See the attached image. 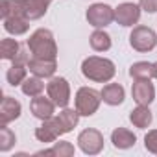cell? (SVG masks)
I'll use <instances>...</instances> for the list:
<instances>
[{"mask_svg": "<svg viewBox=\"0 0 157 157\" xmlns=\"http://www.w3.org/2000/svg\"><path fill=\"white\" fill-rule=\"evenodd\" d=\"M82 74L87 78L89 82H94V83H109L113 78H115V74H117V67L107 57L89 56L82 63Z\"/></svg>", "mask_w": 157, "mask_h": 157, "instance_id": "6da1fadb", "label": "cell"}, {"mask_svg": "<svg viewBox=\"0 0 157 157\" xmlns=\"http://www.w3.org/2000/svg\"><path fill=\"white\" fill-rule=\"evenodd\" d=\"M28 50L32 57H43V59H57V43L54 39V33L46 28L35 30L28 39Z\"/></svg>", "mask_w": 157, "mask_h": 157, "instance_id": "7a4b0ae2", "label": "cell"}, {"mask_svg": "<svg viewBox=\"0 0 157 157\" xmlns=\"http://www.w3.org/2000/svg\"><path fill=\"white\" fill-rule=\"evenodd\" d=\"M102 104V93L93 87H80L74 96V107L82 117H93Z\"/></svg>", "mask_w": 157, "mask_h": 157, "instance_id": "3957f363", "label": "cell"}, {"mask_svg": "<svg viewBox=\"0 0 157 157\" xmlns=\"http://www.w3.org/2000/svg\"><path fill=\"white\" fill-rule=\"evenodd\" d=\"M46 94L57 107H68L72 93H70V83L67 82V78L52 76L46 83Z\"/></svg>", "mask_w": 157, "mask_h": 157, "instance_id": "277c9868", "label": "cell"}, {"mask_svg": "<svg viewBox=\"0 0 157 157\" xmlns=\"http://www.w3.org/2000/svg\"><path fill=\"white\" fill-rule=\"evenodd\" d=\"M129 44L137 52H151L157 46V33L150 26H135L129 33Z\"/></svg>", "mask_w": 157, "mask_h": 157, "instance_id": "5b68a950", "label": "cell"}, {"mask_svg": "<svg viewBox=\"0 0 157 157\" xmlns=\"http://www.w3.org/2000/svg\"><path fill=\"white\" fill-rule=\"evenodd\" d=\"M85 19L93 28H105L115 21V8H111L109 4H104V2H96L87 8Z\"/></svg>", "mask_w": 157, "mask_h": 157, "instance_id": "8992f818", "label": "cell"}, {"mask_svg": "<svg viewBox=\"0 0 157 157\" xmlns=\"http://www.w3.org/2000/svg\"><path fill=\"white\" fill-rule=\"evenodd\" d=\"M78 146L85 155H98L104 150V135L94 128H87L78 135Z\"/></svg>", "mask_w": 157, "mask_h": 157, "instance_id": "52a82bcc", "label": "cell"}, {"mask_svg": "<svg viewBox=\"0 0 157 157\" xmlns=\"http://www.w3.org/2000/svg\"><path fill=\"white\" fill-rule=\"evenodd\" d=\"M61 135H65V129L57 117L43 120V124L39 128H35V139L43 144H54Z\"/></svg>", "mask_w": 157, "mask_h": 157, "instance_id": "ba28073f", "label": "cell"}, {"mask_svg": "<svg viewBox=\"0 0 157 157\" xmlns=\"http://www.w3.org/2000/svg\"><path fill=\"white\" fill-rule=\"evenodd\" d=\"M140 6L135 2H122L115 8V21L124 26V28H131L140 21Z\"/></svg>", "mask_w": 157, "mask_h": 157, "instance_id": "9c48e42d", "label": "cell"}, {"mask_svg": "<svg viewBox=\"0 0 157 157\" xmlns=\"http://www.w3.org/2000/svg\"><path fill=\"white\" fill-rule=\"evenodd\" d=\"M131 96L139 105H150L155 100V87L151 80H135L131 85Z\"/></svg>", "mask_w": 157, "mask_h": 157, "instance_id": "30bf717a", "label": "cell"}, {"mask_svg": "<svg viewBox=\"0 0 157 157\" xmlns=\"http://www.w3.org/2000/svg\"><path fill=\"white\" fill-rule=\"evenodd\" d=\"M56 107H57V105L50 100L48 94H46V96L39 94V96L32 98V102H30V111H32V115H33L37 120H41V122L52 118L54 113H56Z\"/></svg>", "mask_w": 157, "mask_h": 157, "instance_id": "8fae6325", "label": "cell"}, {"mask_svg": "<svg viewBox=\"0 0 157 157\" xmlns=\"http://www.w3.org/2000/svg\"><path fill=\"white\" fill-rule=\"evenodd\" d=\"M28 70L33 76H39L43 80H50L57 70V59H43V57H32L28 61Z\"/></svg>", "mask_w": 157, "mask_h": 157, "instance_id": "7c38bea8", "label": "cell"}, {"mask_svg": "<svg viewBox=\"0 0 157 157\" xmlns=\"http://www.w3.org/2000/svg\"><path fill=\"white\" fill-rule=\"evenodd\" d=\"M22 113V105L13 96H4L0 102V124H10L15 122Z\"/></svg>", "mask_w": 157, "mask_h": 157, "instance_id": "4fadbf2b", "label": "cell"}, {"mask_svg": "<svg viewBox=\"0 0 157 157\" xmlns=\"http://www.w3.org/2000/svg\"><path fill=\"white\" fill-rule=\"evenodd\" d=\"M100 93H102V102L111 107L120 105L126 100V89L120 83H107V85H104V89Z\"/></svg>", "mask_w": 157, "mask_h": 157, "instance_id": "5bb4252c", "label": "cell"}, {"mask_svg": "<svg viewBox=\"0 0 157 157\" xmlns=\"http://www.w3.org/2000/svg\"><path fill=\"white\" fill-rule=\"evenodd\" d=\"M111 142L117 150H129L137 142V135L128 128H117L111 133Z\"/></svg>", "mask_w": 157, "mask_h": 157, "instance_id": "9a60e30c", "label": "cell"}, {"mask_svg": "<svg viewBox=\"0 0 157 157\" xmlns=\"http://www.w3.org/2000/svg\"><path fill=\"white\" fill-rule=\"evenodd\" d=\"M129 122L139 129L150 128V124L153 122V115L150 111V105H139L137 104V107L131 109V113H129Z\"/></svg>", "mask_w": 157, "mask_h": 157, "instance_id": "2e32d148", "label": "cell"}, {"mask_svg": "<svg viewBox=\"0 0 157 157\" xmlns=\"http://www.w3.org/2000/svg\"><path fill=\"white\" fill-rule=\"evenodd\" d=\"M24 10H26V0H2L0 2V17H2V21L11 19V17H26Z\"/></svg>", "mask_w": 157, "mask_h": 157, "instance_id": "e0dca14e", "label": "cell"}, {"mask_svg": "<svg viewBox=\"0 0 157 157\" xmlns=\"http://www.w3.org/2000/svg\"><path fill=\"white\" fill-rule=\"evenodd\" d=\"M129 76L133 80H155V65L150 61H137L129 67Z\"/></svg>", "mask_w": 157, "mask_h": 157, "instance_id": "ac0fdd59", "label": "cell"}, {"mask_svg": "<svg viewBox=\"0 0 157 157\" xmlns=\"http://www.w3.org/2000/svg\"><path fill=\"white\" fill-rule=\"evenodd\" d=\"M89 44L94 52H107L111 48L113 41H111V35L104 28H96L89 37Z\"/></svg>", "mask_w": 157, "mask_h": 157, "instance_id": "d6986e66", "label": "cell"}, {"mask_svg": "<svg viewBox=\"0 0 157 157\" xmlns=\"http://www.w3.org/2000/svg\"><path fill=\"white\" fill-rule=\"evenodd\" d=\"M48 6H50V0H26V10H24V15L28 21H37V19H43L48 11Z\"/></svg>", "mask_w": 157, "mask_h": 157, "instance_id": "ffe728a7", "label": "cell"}, {"mask_svg": "<svg viewBox=\"0 0 157 157\" xmlns=\"http://www.w3.org/2000/svg\"><path fill=\"white\" fill-rule=\"evenodd\" d=\"M2 24H4V30H6L10 35H15V37L24 35V33H28V30H30V21H28L26 17H11V19H4Z\"/></svg>", "mask_w": 157, "mask_h": 157, "instance_id": "44dd1931", "label": "cell"}, {"mask_svg": "<svg viewBox=\"0 0 157 157\" xmlns=\"http://www.w3.org/2000/svg\"><path fill=\"white\" fill-rule=\"evenodd\" d=\"M28 78V65L22 63H13L8 70H6V80L11 87H19L22 85V82Z\"/></svg>", "mask_w": 157, "mask_h": 157, "instance_id": "7402d4cb", "label": "cell"}, {"mask_svg": "<svg viewBox=\"0 0 157 157\" xmlns=\"http://www.w3.org/2000/svg\"><path fill=\"white\" fill-rule=\"evenodd\" d=\"M80 117H82V115L78 113L76 107H74V109H70V107H61V111L57 113V118H59V122H61L65 133H70V131L78 126Z\"/></svg>", "mask_w": 157, "mask_h": 157, "instance_id": "603a6c76", "label": "cell"}, {"mask_svg": "<svg viewBox=\"0 0 157 157\" xmlns=\"http://www.w3.org/2000/svg\"><path fill=\"white\" fill-rule=\"evenodd\" d=\"M21 91H22V94H26V96H30V98H35V96H39V94H43V91H44V82H43V78H39V76H28L26 80L22 82V85H21Z\"/></svg>", "mask_w": 157, "mask_h": 157, "instance_id": "cb8c5ba5", "label": "cell"}, {"mask_svg": "<svg viewBox=\"0 0 157 157\" xmlns=\"http://www.w3.org/2000/svg\"><path fill=\"white\" fill-rule=\"evenodd\" d=\"M19 50H21V44H19L17 39L6 37V39L0 41V57L6 59V61H13L17 57Z\"/></svg>", "mask_w": 157, "mask_h": 157, "instance_id": "d4e9b609", "label": "cell"}, {"mask_svg": "<svg viewBox=\"0 0 157 157\" xmlns=\"http://www.w3.org/2000/svg\"><path fill=\"white\" fill-rule=\"evenodd\" d=\"M17 142V135L11 128H8V124H0V151L6 153L10 151Z\"/></svg>", "mask_w": 157, "mask_h": 157, "instance_id": "484cf974", "label": "cell"}, {"mask_svg": "<svg viewBox=\"0 0 157 157\" xmlns=\"http://www.w3.org/2000/svg\"><path fill=\"white\" fill-rule=\"evenodd\" d=\"M52 151H54V157H72L76 153V148L68 140H57V142H54Z\"/></svg>", "mask_w": 157, "mask_h": 157, "instance_id": "4316f807", "label": "cell"}, {"mask_svg": "<svg viewBox=\"0 0 157 157\" xmlns=\"http://www.w3.org/2000/svg\"><path fill=\"white\" fill-rule=\"evenodd\" d=\"M144 148L150 153L157 155V129H150L146 133V137H144Z\"/></svg>", "mask_w": 157, "mask_h": 157, "instance_id": "83f0119b", "label": "cell"}, {"mask_svg": "<svg viewBox=\"0 0 157 157\" xmlns=\"http://www.w3.org/2000/svg\"><path fill=\"white\" fill-rule=\"evenodd\" d=\"M139 6L146 13H157V0H139Z\"/></svg>", "mask_w": 157, "mask_h": 157, "instance_id": "f1b7e54d", "label": "cell"}, {"mask_svg": "<svg viewBox=\"0 0 157 157\" xmlns=\"http://www.w3.org/2000/svg\"><path fill=\"white\" fill-rule=\"evenodd\" d=\"M153 65H155V80H157V61H155Z\"/></svg>", "mask_w": 157, "mask_h": 157, "instance_id": "f546056e", "label": "cell"}]
</instances>
